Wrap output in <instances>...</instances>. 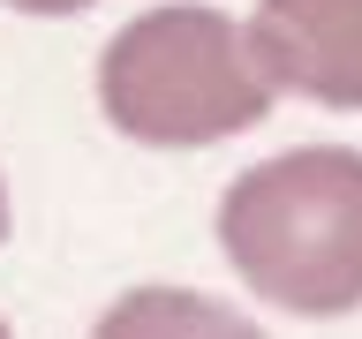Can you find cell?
I'll use <instances>...</instances> for the list:
<instances>
[{
  "instance_id": "1",
  "label": "cell",
  "mask_w": 362,
  "mask_h": 339,
  "mask_svg": "<svg viewBox=\"0 0 362 339\" xmlns=\"http://www.w3.org/2000/svg\"><path fill=\"white\" fill-rule=\"evenodd\" d=\"M234 279L294 316H347L362 302V151L302 143L249 166L219 196Z\"/></svg>"
},
{
  "instance_id": "2",
  "label": "cell",
  "mask_w": 362,
  "mask_h": 339,
  "mask_svg": "<svg viewBox=\"0 0 362 339\" xmlns=\"http://www.w3.org/2000/svg\"><path fill=\"white\" fill-rule=\"evenodd\" d=\"M98 106L136 143L197 151L264 121L272 76L219 8H151L98 53Z\"/></svg>"
},
{
  "instance_id": "3",
  "label": "cell",
  "mask_w": 362,
  "mask_h": 339,
  "mask_svg": "<svg viewBox=\"0 0 362 339\" xmlns=\"http://www.w3.org/2000/svg\"><path fill=\"white\" fill-rule=\"evenodd\" d=\"M249 53L317 106H362V0H257Z\"/></svg>"
},
{
  "instance_id": "4",
  "label": "cell",
  "mask_w": 362,
  "mask_h": 339,
  "mask_svg": "<svg viewBox=\"0 0 362 339\" xmlns=\"http://www.w3.org/2000/svg\"><path fill=\"white\" fill-rule=\"evenodd\" d=\"M90 339H264V332L197 287H136L90 324Z\"/></svg>"
},
{
  "instance_id": "5",
  "label": "cell",
  "mask_w": 362,
  "mask_h": 339,
  "mask_svg": "<svg viewBox=\"0 0 362 339\" xmlns=\"http://www.w3.org/2000/svg\"><path fill=\"white\" fill-rule=\"evenodd\" d=\"M8 8H23V16H76V8H90V0H8Z\"/></svg>"
},
{
  "instance_id": "6",
  "label": "cell",
  "mask_w": 362,
  "mask_h": 339,
  "mask_svg": "<svg viewBox=\"0 0 362 339\" xmlns=\"http://www.w3.org/2000/svg\"><path fill=\"white\" fill-rule=\"evenodd\" d=\"M0 234H8V196H0Z\"/></svg>"
},
{
  "instance_id": "7",
  "label": "cell",
  "mask_w": 362,
  "mask_h": 339,
  "mask_svg": "<svg viewBox=\"0 0 362 339\" xmlns=\"http://www.w3.org/2000/svg\"><path fill=\"white\" fill-rule=\"evenodd\" d=\"M0 339H8V324H0Z\"/></svg>"
}]
</instances>
